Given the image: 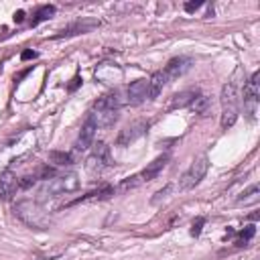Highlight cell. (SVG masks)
I'll return each mask as SVG.
<instances>
[{"mask_svg": "<svg viewBox=\"0 0 260 260\" xmlns=\"http://www.w3.org/2000/svg\"><path fill=\"white\" fill-rule=\"evenodd\" d=\"M14 215L22 219L30 228H41L45 230L49 225V215L43 211V207L37 201H20L14 207Z\"/></svg>", "mask_w": 260, "mask_h": 260, "instance_id": "1", "label": "cell"}, {"mask_svg": "<svg viewBox=\"0 0 260 260\" xmlns=\"http://www.w3.org/2000/svg\"><path fill=\"white\" fill-rule=\"evenodd\" d=\"M207 169H209V158H207L205 154L197 156V158L191 162V167L181 175L177 187H179L181 191H189V189L197 187V185L203 181V177L207 175Z\"/></svg>", "mask_w": 260, "mask_h": 260, "instance_id": "2", "label": "cell"}, {"mask_svg": "<svg viewBox=\"0 0 260 260\" xmlns=\"http://www.w3.org/2000/svg\"><path fill=\"white\" fill-rule=\"evenodd\" d=\"M79 187V177L75 173H65V175H59L55 179H51L45 189H43V195L47 197H59V195H65V193H71Z\"/></svg>", "mask_w": 260, "mask_h": 260, "instance_id": "3", "label": "cell"}, {"mask_svg": "<svg viewBox=\"0 0 260 260\" xmlns=\"http://www.w3.org/2000/svg\"><path fill=\"white\" fill-rule=\"evenodd\" d=\"M114 162H112V154H110V146L106 144V142H98V144H93V152L87 156V160H85V169H87V173H91V175H98V173H102L106 167H112Z\"/></svg>", "mask_w": 260, "mask_h": 260, "instance_id": "4", "label": "cell"}, {"mask_svg": "<svg viewBox=\"0 0 260 260\" xmlns=\"http://www.w3.org/2000/svg\"><path fill=\"white\" fill-rule=\"evenodd\" d=\"M258 79H260V73L254 71V75H252V77L246 81V85H244V112L248 114L250 120H254L256 110H258V100H260Z\"/></svg>", "mask_w": 260, "mask_h": 260, "instance_id": "5", "label": "cell"}, {"mask_svg": "<svg viewBox=\"0 0 260 260\" xmlns=\"http://www.w3.org/2000/svg\"><path fill=\"white\" fill-rule=\"evenodd\" d=\"M95 130H98V124H95V118H93V114L89 112V114L85 116L83 124H81L79 136H77V140H75V144H73L75 152H85V150H87V148L93 144V138H95Z\"/></svg>", "mask_w": 260, "mask_h": 260, "instance_id": "6", "label": "cell"}, {"mask_svg": "<svg viewBox=\"0 0 260 260\" xmlns=\"http://www.w3.org/2000/svg\"><path fill=\"white\" fill-rule=\"evenodd\" d=\"M93 75H95V79H98V81L108 83V85H114V83H118V81L124 77V71H122V67H120V65L106 61V63H100V65L95 67Z\"/></svg>", "mask_w": 260, "mask_h": 260, "instance_id": "7", "label": "cell"}, {"mask_svg": "<svg viewBox=\"0 0 260 260\" xmlns=\"http://www.w3.org/2000/svg\"><path fill=\"white\" fill-rule=\"evenodd\" d=\"M148 100V79H136L126 89V102L130 106H140Z\"/></svg>", "mask_w": 260, "mask_h": 260, "instance_id": "8", "label": "cell"}, {"mask_svg": "<svg viewBox=\"0 0 260 260\" xmlns=\"http://www.w3.org/2000/svg\"><path fill=\"white\" fill-rule=\"evenodd\" d=\"M146 128H148V124H146V122H134V124L126 126V128L118 134V138H116L118 146H128V144H132L134 140H138L140 136H144Z\"/></svg>", "mask_w": 260, "mask_h": 260, "instance_id": "9", "label": "cell"}, {"mask_svg": "<svg viewBox=\"0 0 260 260\" xmlns=\"http://www.w3.org/2000/svg\"><path fill=\"white\" fill-rule=\"evenodd\" d=\"M167 162H169V154H160V156H156L152 162H148L140 173H136L138 179H140V183H148V181H152V179L165 169Z\"/></svg>", "mask_w": 260, "mask_h": 260, "instance_id": "10", "label": "cell"}, {"mask_svg": "<svg viewBox=\"0 0 260 260\" xmlns=\"http://www.w3.org/2000/svg\"><path fill=\"white\" fill-rule=\"evenodd\" d=\"M18 189V177L12 171H2L0 173V199L8 201Z\"/></svg>", "mask_w": 260, "mask_h": 260, "instance_id": "11", "label": "cell"}, {"mask_svg": "<svg viewBox=\"0 0 260 260\" xmlns=\"http://www.w3.org/2000/svg\"><path fill=\"white\" fill-rule=\"evenodd\" d=\"M98 24H100V20H95V18H83V20H77V22L69 24L67 28H63L59 35H55V39H61V37H71V35H83V32L93 30Z\"/></svg>", "mask_w": 260, "mask_h": 260, "instance_id": "12", "label": "cell"}, {"mask_svg": "<svg viewBox=\"0 0 260 260\" xmlns=\"http://www.w3.org/2000/svg\"><path fill=\"white\" fill-rule=\"evenodd\" d=\"M189 67H191V59H189V57H175V59H171V61L167 63V67H165L162 71H165L167 79L171 81V79H177V77H181L183 73H187Z\"/></svg>", "mask_w": 260, "mask_h": 260, "instance_id": "13", "label": "cell"}, {"mask_svg": "<svg viewBox=\"0 0 260 260\" xmlns=\"http://www.w3.org/2000/svg\"><path fill=\"white\" fill-rule=\"evenodd\" d=\"M120 106H122L120 93L112 91V93H106L93 102V112H118Z\"/></svg>", "mask_w": 260, "mask_h": 260, "instance_id": "14", "label": "cell"}, {"mask_svg": "<svg viewBox=\"0 0 260 260\" xmlns=\"http://www.w3.org/2000/svg\"><path fill=\"white\" fill-rule=\"evenodd\" d=\"M238 102H240V93H238V87L236 83H225L221 87V108H232V110H238Z\"/></svg>", "mask_w": 260, "mask_h": 260, "instance_id": "15", "label": "cell"}, {"mask_svg": "<svg viewBox=\"0 0 260 260\" xmlns=\"http://www.w3.org/2000/svg\"><path fill=\"white\" fill-rule=\"evenodd\" d=\"M169 83L165 71H154L150 77H148V100H154L158 98V93L162 91V87Z\"/></svg>", "mask_w": 260, "mask_h": 260, "instance_id": "16", "label": "cell"}, {"mask_svg": "<svg viewBox=\"0 0 260 260\" xmlns=\"http://www.w3.org/2000/svg\"><path fill=\"white\" fill-rule=\"evenodd\" d=\"M197 95V89H185V91H179L171 98V104L169 108L171 110H177V108H189V104L193 102V98Z\"/></svg>", "mask_w": 260, "mask_h": 260, "instance_id": "17", "label": "cell"}, {"mask_svg": "<svg viewBox=\"0 0 260 260\" xmlns=\"http://www.w3.org/2000/svg\"><path fill=\"white\" fill-rule=\"evenodd\" d=\"M189 108H191L195 114L205 116V114L209 112V108H211V100H209V95H205V93H197V95L193 98V102L189 104Z\"/></svg>", "mask_w": 260, "mask_h": 260, "instance_id": "18", "label": "cell"}, {"mask_svg": "<svg viewBox=\"0 0 260 260\" xmlns=\"http://www.w3.org/2000/svg\"><path fill=\"white\" fill-rule=\"evenodd\" d=\"M55 12H57V8H55L53 4H45V6H39V8H37V12H35V16H32V20H30V26H37L39 22L53 18V14H55Z\"/></svg>", "mask_w": 260, "mask_h": 260, "instance_id": "19", "label": "cell"}, {"mask_svg": "<svg viewBox=\"0 0 260 260\" xmlns=\"http://www.w3.org/2000/svg\"><path fill=\"white\" fill-rule=\"evenodd\" d=\"M260 201V187L258 185H250L240 197H238V203H244V205H254Z\"/></svg>", "mask_w": 260, "mask_h": 260, "instance_id": "20", "label": "cell"}, {"mask_svg": "<svg viewBox=\"0 0 260 260\" xmlns=\"http://www.w3.org/2000/svg\"><path fill=\"white\" fill-rule=\"evenodd\" d=\"M236 120H238V110H232V108L221 110V120H219V126H221L223 130L232 128V126L236 124Z\"/></svg>", "mask_w": 260, "mask_h": 260, "instance_id": "21", "label": "cell"}, {"mask_svg": "<svg viewBox=\"0 0 260 260\" xmlns=\"http://www.w3.org/2000/svg\"><path fill=\"white\" fill-rule=\"evenodd\" d=\"M49 158H51V162H55L57 167H69V165H73V158H71V154H69V152L53 150V152L49 154Z\"/></svg>", "mask_w": 260, "mask_h": 260, "instance_id": "22", "label": "cell"}, {"mask_svg": "<svg viewBox=\"0 0 260 260\" xmlns=\"http://www.w3.org/2000/svg\"><path fill=\"white\" fill-rule=\"evenodd\" d=\"M254 236H256V225H246L242 232H238V240H236L234 244H236L238 248H242V246H246Z\"/></svg>", "mask_w": 260, "mask_h": 260, "instance_id": "23", "label": "cell"}, {"mask_svg": "<svg viewBox=\"0 0 260 260\" xmlns=\"http://www.w3.org/2000/svg\"><path fill=\"white\" fill-rule=\"evenodd\" d=\"M203 225H205V217H197V219L191 223V236H193V238H197V236L201 234Z\"/></svg>", "mask_w": 260, "mask_h": 260, "instance_id": "24", "label": "cell"}, {"mask_svg": "<svg viewBox=\"0 0 260 260\" xmlns=\"http://www.w3.org/2000/svg\"><path fill=\"white\" fill-rule=\"evenodd\" d=\"M171 191H173V185H167L165 189L156 191V193H154V197H152V203H160V199H165V197H167Z\"/></svg>", "mask_w": 260, "mask_h": 260, "instance_id": "25", "label": "cell"}, {"mask_svg": "<svg viewBox=\"0 0 260 260\" xmlns=\"http://www.w3.org/2000/svg\"><path fill=\"white\" fill-rule=\"evenodd\" d=\"M201 6H203V2H199V0H197V2H185V4H183L185 12H195V10L201 8Z\"/></svg>", "mask_w": 260, "mask_h": 260, "instance_id": "26", "label": "cell"}, {"mask_svg": "<svg viewBox=\"0 0 260 260\" xmlns=\"http://www.w3.org/2000/svg\"><path fill=\"white\" fill-rule=\"evenodd\" d=\"M35 57H37V51H32V49L22 51V55H20V59H22V61H28V59H35Z\"/></svg>", "mask_w": 260, "mask_h": 260, "instance_id": "27", "label": "cell"}, {"mask_svg": "<svg viewBox=\"0 0 260 260\" xmlns=\"http://www.w3.org/2000/svg\"><path fill=\"white\" fill-rule=\"evenodd\" d=\"M77 85H81V77H79V75H75V77L71 79V83L67 85V91H73V89H75Z\"/></svg>", "mask_w": 260, "mask_h": 260, "instance_id": "28", "label": "cell"}, {"mask_svg": "<svg viewBox=\"0 0 260 260\" xmlns=\"http://www.w3.org/2000/svg\"><path fill=\"white\" fill-rule=\"evenodd\" d=\"M22 20H24V10L14 12V22H22Z\"/></svg>", "mask_w": 260, "mask_h": 260, "instance_id": "29", "label": "cell"}]
</instances>
